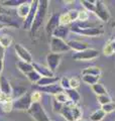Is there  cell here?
Here are the masks:
<instances>
[{
	"label": "cell",
	"instance_id": "obj_36",
	"mask_svg": "<svg viewBox=\"0 0 115 121\" xmlns=\"http://www.w3.org/2000/svg\"><path fill=\"white\" fill-rule=\"evenodd\" d=\"M1 108H2V110L4 112H10L13 109V100L9 99L8 101L4 102V103L1 105Z\"/></svg>",
	"mask_w": 115,
	"mask_h": 121
},
{
	"label": "cell",
	"instance_id": "obj_1",
	"mask_svg": "<svg viewBox=\"0 0 115 121\" xmlns=\"http://www.w3.org/2000/svg\"><path fill=\"white\" fill-rule=\"evenodd\" d=\"M49 3V2L48 0H41V1H40L35 17H34L31 29H30V32H31L32 35H35V32L38 31V29L41 27V25H43V23L44 22V19H45V17H47V13H48Z\"/></svg>",
	"mask_w": 115,
	"mask_h": 121
},
{
	"label": "cell",
	"instance_id": "obj_20",
	"mask_svg": "<svg viewBox=\"0 0 115 121\" xmlns=\"http://www.w3.org/2000/svg\"><path fill=\"white\" fill-rule=\"evenodd\" d=\"M30 3L31 2H24L23 4L19 5L17 8H16V13L19 17L21 18H25L26 16L28 15L29 13V10H30Z\"/></svg>",
	"mask_w": 115,
	"mask_h": 121
},
{
	"label": "cell",
	"instance_id": "obj_17",
	"mask_svg": "<svg viewBox=\"0 0 115 121\" xmlns=\"http://www.w3.org/2000/svg\"><path fill=\"white\" fill-rule=\"evenodd\" d=\"M32 67H33V70L37 72L41 77H55V76H53V72L49 70L48 66H44V65H41V64L33 62Z\"/></svg>",
	"mask_w": 115,
	"mask_h": 121
},
{
	"label": "cell",
	"instance_id": "obj_31",
	"mask_svg": "<svg viewBox=\"0 0 115 121\" xmlns=\"http://www.w3.org/2000/svg\"><path fill=\"white\" fill-rule=\"evenodd\" d=\"M26 93V90L24 88H20V87H18V88H12V94H11V98H12V100H16L17 98L21 97L22 95H24Z\"/></svg>",
	"mask_w": 115,
	"mask_h": 121
},
{
	"label": "cell",
	"instance_id": "obj_32",
	"mask_svg": "<svg viewBox=\"0 0 115 121\" xmlns=\"http://www.w3.org/2000/svg\"><path fill=\"white\" fill-rule=\"evenodd\" d=\"M55 100H57L59 103H61V104H67L69 101V98H68V96H67V94L65 93V92H63V93H60V94H58V95H56L55 96Z\"/></svg>",
	"mask_w": 115,
	"mask_h": 121
},
{
	"label": "cell",
	"instance_id": "obj_13",
	"mask_svg": "<svg viewBox=\"0 0 115 121\" xmlns=\"http://www.w3.org/2000/svg\"><path fill=\"white\" fill-rule=\"evenodd\" d=\"M61 59H62V56L61 55L59 54H49L47 56V65H48V68L52 72L55 73V71L58 69V67H59L60 63H61Z\"/></svg>",
	"mask_w": 115,
	"mask_h": 121
},
{
	"label": "cell",
	"instance_id": "obj_42",
	"mask_svg": "<svg viewBox=\"0 0 115 121\" xmlns=\"http://www.w3.org/2000/svg\"><path fill=\"white\" fill-rule=\"evenodd\" d=\"M63 104H61L59 103L57 100L53 99V111L57 112V113H60L61 110H62V108H63Z\"/></svg>",
	"mask_w": 115,
	"mask_h": 121
},
{
	"label": "cell",
	"instance_id": "obj_46",
	"mask_svg": "<svg viewBox=\"0 0 115 121\" xmlns=\"http://www.w3.org/2000/svg\"><path fill=\"white\" fill-rule=\"evenodd\" d=\"M75 121H87V120H85L84 118H80V119H77V120H75Z\"/></svg>",
	"mask_w": 115,
	"mask_h": 121
},
{
	"label": "cell",
	"instance_id": "obj_21",
	"mask_svg": "<svg viewBox=\"0 0 115 121\" xmlns=\"http://www.w3.org/2000/svg\"><path fill=\"white\" fill-rule=\"evenodd\" d=\"M17 68L18 70L23 73L25 75H27L28 73L33 71V67H32V64H29V63H25V62H22V60H18L17 62Z\"/></svg>",
	"mask_w": 115,
	"mask_h": 121
},
{
	"label": "cell",
	"instance_id": "obj_26",
	"mask_svg": "<svg viewBox=\"0 0 115 121\" xmlns=\"http://www.w3.org/2000/svg\"><path fill=\"white\" fill-rule=\"evenodd\" d=\"M24 2H26L25 0H6V1H3L2 2V6L4 7H17L19 5H21V4H23Z\"/></svg>",
	"mask_w": 115,
	"mask_h": 121
},
{
	"label": "cell",
	"instance_id": "obj_30",
	"mask_svg": "<svg viewBox=\"0 0 115 121\" xmlns=\"http://www.w3.org/2000/svg\"><path fill=\"white\" fill-rule=\"evenodd\" d=\"M26 77H27L28 81H30L32 84H35V85H36V83L41 79V76L34 70L32 72H30V73H28L27 75H26Z\"/></svg>",
	"mask_w": 115,
	"mask_h": 121
},
{
	"label": "cell",
	"instance_id": "obj_11",
	"mask_svg": "<svg viewBox=\"0 0 115 121\" xmlns=\"http://www.w3.org/2000/svg\"><path fill=\"white\" fill-rule=\"evenodd\" d=\"M78 15H79V11L78 10H74L71 9L67 11L66 13L60 14V22L62 25H71L72 23H74L78 20Z\"/></svg>",
	"mask_w": 115,
	"mask_h": 121
},
{
	"label": "cell",
	"instance_id": "obj_2",
	"mask_svg": "<svg viewBox=\"0 0 115 121\" xmlns=\"http://www.w3.org/2000/svg\"><path fill=\"white\" fill-rule=\"evenodd\" d=\"M60 114L62 115L67 121H75L77 119L82 118L83 112L81 108L77 104L69 101L67 104H64Z\"/></svg>",
	"mask_w": 115,
	"mask_h": 121
},
{
	"label": "cell",
	"instance_id": "obj_38",
	"mask_svg": "<svg viewBox=\"0 0 115 121\" xmlns=\"http://www.w3.org/2000/svg\"><path fill=\"white\" fill-rule=\"evenodd\" d=\"M89 12L87 10H82V11H79V15H78V20L77 21H87L89 20Z\"/></svg>",
	"mask_w": 115,
	"mask_h": 121
},
{
	"label": "cell",
	"instance_id": "obj_44",
	"mask_svg": "<svg viewBox=\"0 0 115 121\" xmlns=\"http://www.w3.org/2000/svg\"><path fill=\"white\" fill-rule=\"evenodd\" d=\"M110 44H111V47H112V50L114 52V54H115V39H112V40H110L109 41Z\"/></svg>",
	"mask_w": 115,
	"mask_h": 121
},
{
	"label": "cell",
	"instance_id": "obj_41",
	"mask_svg": "<svg viewBox=\"0 0 115 121\" xmlns=\"http://www.w3.org/2000/svg\"><path fill=\"white\" fill-rule=\"evenodd\" d=\"M103 54H104L105 56H112L114 54V52L112 50V47H111V44H110L109 41L105 44V47L103 48Z\"/></svg>",
	"mask_w": 115,
	"mask_h": 121
},
{
	"label": "cell",
	"instance_id": "obj_23",
	"mask_svg": "<svg viewBox=\"0 0 115 121\" xmlns=\"http://www.w3.org/2000/svg\"><path fill=\"white\" fill-rule=\"evenodd\" d=\"M82 75H92V76H97L100 77L101 75V70L100 68L95 67V66H91V67H87L82 71Z\"/></svg>",
	"mask_w": 115,
	"mask_h": 121
},
{
	"label": "cell",
	"instance_id": "obj_27",
	"mask_svg": "<svg viewBox=\"0 0 115 121\" xmlns=\"http://www.w3.org/2000/svg\"><path fill=\"white\" fill-rule=\"evenodd\" d=\"M105 115L106 114L102 111V109H98V110H95L90 115V120L91 121H101L105 117Z\"/></svg>",
	"mask_w": 115,
	"mask_h": 121
},
{
	"label": "cell",
	"instance_id": "obj_43",
	"mask_svg": "<svg viewBox=\"0 0 115 121\" xmlns=\"http://www.w3.org/2000/svg\"><path fill=\"white\" fill-rule=\"evenodd\" d=\"M0 15H9L7 9H5L2 5H0Z\"/></svg>",
	"mask_w": 115,
	"mask_h": 121
},
{
	"label": "cell",
	"instance_id": "obj_39",
	"mask_svg": "<svg viewBox=\"0 0 115 121\" xmlns=\"http://www.w3.org/2000/svg\"><path fill=\"white\" fill-rule=\"evenodd\" d=\"M30 96H31L32 103H40V101L41 100V93L40 91H34V92L30 93Z\"/></svg>",
	"mask_w": 115,
	"mask_h": 121
},
{
	"label": "cell",
	"instance_id": "obj_48",
	"mask_svg": "<svg viewBox=\"0 0 115 121\" xmlns=\"http://www.w3.org/2000/svg\"><path fill=\"white\" fill-rule=\"evenodd\" d=\"M49 121H53V120H51V119H49Z\"/></svg>",
	"mask_w": 115,
	"mask_h": 121
},
{
	"label": "cell",
	"instance_id": "obj_34",
	"mask_svg": "<svg viewBox=\"0 0 115 121\" xmlns=\"http://www.w3.org/2000/svg\"><path fill=\"white\" fill-rule=\"evenodd\" d=\"M59 84H60V86L63 88L64 91L71 89V86H70V79L67 78V77L61 78V79H60V83H59Z\"/></svg>",
	"mask_w": 115,
	"mask_h": 121
},
{
	"label": "cell",
	"instance_id": "obj_24",
	"mask_svg": "<svg viewBox=\"0 0 115 121\" xmlns=\"http://www.w3.org/2000/svg\"><path fill=\"white\" fill-rule=\"evenodd\" d=\"M92 90H93V92L96 94L97 96H101V95H106L107 93V90L106 88L104 87V85L101 84V83H96L95 85L92 86Z\"/></svg>",
	"mask_w": 115,
	"mask_h": 121
},
{
	"label": "cell",
	"instance_id": "obj_28",
	"mask_svg": "<svg viewBox=\"0 0 115 121\" xmlns=\"http://www.w3.org/2000/svg\"><path fill=\"white\" fill-rule=\"evenodd\" d=\"M82 6L87 10L88 12H94L96 7V1H89V0H83L81 1Z\"/></svg>",
	"mask_w": 115,
	"mask_h": 121
},
{
	"label": "cell",
	"instance_id": "obj_5",
	"mask_svg": "<svg viewBox=\"0 0 115 121\" xmlns=\"http://www.w3.org/2000/svg\"><path fill=\"white\" fill-rule=\"evenodd\" d=\"M49 48L53 54H63L70 51V48L68 45V43L64 39H57V37H52L51 43H49Z\"/></svg>",
	"mask_w": 115,
	"mask_h": 121
},
{
	"label": "cell",
	"instance_id": "obj_14",
	"mask_svg": "<svg viewBox=\"0 0 115 121\" xmlns=\"http://www.w3.org/2000/svg\"><path fill=\"white\" fill-rule=\"evenodd\" d=\"M36 88L38 89L40 92H44V93H47V94L53 95V96H56V95H58V94L64 92L63 88L60 86V84H58V83L57 84H53V85L45 86V87H36Z\"/></svg>",
	"mask_w": 115,
	"mask_h": 121
},
{
	"label": "cell",
	"instance_id": "obj_33",
	"mask_svg": "<svg viewBox=\"0 0 115 121\" xmlns=\"http://www.w3.org/2000/svg\"><path fill=\"white\" fill-rule=\"evenodd\" d=\"M97 100H98V103L101 104V106L106 105V104H109V103L112 102V100H111V97L108 95V94H106V95L97 96Z\"/></svg>",
	"mask_w": 115,
	"mask_h": 121
},
{
	"label": "cell",
	"instance_id": "obj_8",
	"mask_svg": "<svg viewBox=\"0 0 115 121\" xmlns=\"http://www.w3.org/2000/svg\"><path fill=\"white\" fill-rule=\"evenodd\" d=\"M38 4H40V1H38V0H34V1H31V3H30L29 13L23 20V29H25V30L31 29L34 17H35L36 11H37V8H38Z\"/></svg>",
	"mask_w": 115,
	"mask_h": 121
},
{
	"label": "cell",
	"instance_id": "obj_40",
	"mask_svg": "<svg viewBox=\"0 0 115 121\" xmlns=\"http://www.w3.org/2000/svg\"><path fill=\"white\" fill-rule=\"evenodd\" d=\"M4 56H5V48L0 47V76H1L3 67H4Z\"/></svg>",
	"mask_w": 115,
	"mask_h": 121
},
{
	"label": "cell",
	"instance_id": "obj_16",
	"mask_svg": "<svg viewBox=\"0 0 115 121\" xmlns=\"http://www.w3.org/2000/svg\"><path fill=\"white\" fill-rule=\"evenodd\" d=\"M68 45L70 48V50L75 51L76 52H83L89 48V44L85 41H81V40H77V39H72L68 41Z\"/></svg>",
	"mask_w": 115,
	"mask_h": 121
},
{
	"label": "cell",
	"instance_id": "obj_22",
	"mask_svg": "<svg viewBox=\"0 0 115 121\" xmlns=\"http://www.w3.org/2000/svg\"><path fill=\"white\" fill-rule=\"evenodd\" d=\"M65 93L67 94L69 100H70L71 102H73V103L77 104L80 101V98H81V97H80L79 93L77 92V90H75V89H69V90L65 91Z\"/></svg>",
	"mask_w": 115,
	"mask_h": 121
},
{
	"label": "cell",
	"instance_id": "obj_6",
	"mask_svg": "<svg viewBox=\"0 0 115 121\" xmlns=\"http://www.w3.org/2000/svg\"><path fill=\"white\" fill-rule=\"evenodd\" d=\"M31 104H32V102H31L30 93L26 92L24 95L17 98L16 100H13V109L21 110V111H27L29 107L31 106Z\"/></svg>",
	"mask_w": 115,
	"mask_h": 121
},
{
	"label": "cell",
	"instance_id": "obj_7",
	"mask_svg": "<svg viewBox=\"0 0 115 121\" xmlns=\"http://www.w3.org/2000/svg\"><path fill=\"white\" fill-rule=\"evenodd\" d=\"M99 56V52L95 48H87V50L79 52H74L72 58L76 60H91Z\"/></svg>",
	"mask_w": 115,
	"mask_h": 121
},
{
	"label": "cell",
	"instance_id": "obj_25",
	"mask_svg": "<svg viewBox=\"0 0 115 121\" xmlns=\"http://www.w3.org/2000/svg\"><path fill=\"white\" fill-rule=\"evenodd\" d=\"M99 79L100 77H97V76H92V75H84L82 77V81L84 83H86L88 85H91L93 86L95 85L96 83L99 82Z\"/></svg>",
	"mask_w": 115,
	"mask_h": 121
},
{
	"label": "cell",
	"instance_id": "obj_10",
	"mask_svg": "<svg viewBox=\"0 0 115 121\" xmlns=\"http://www.w3.org/2000/svg\"><path fill=\"white\" fill-rule=\"evenodd\" d=\"M14 51L16 52V55L20 60L22 62H25V63H29V64H32L33 63V59H32V56L31 54L29 52V51L27 48H25L23 45H21L20 43H15L14 44Z\"/></svg>",
	"mask_w": 115,
	"mask_h": 121
},
{
	"label": "cell",
	"instance_id": "obj_29",
	"mask_svg": "<svg viewBox=\"0 0 115 121\" xmlns=\"http://www.w3.org/2000/svg\"><path fill=\"white\" fill-rule=\"evenodd\" d=\"M11 43H12V39H11L10 35H0V47H2L3 48H6L11 44Z\"/></svg>",
	"mask_w": 115,
	"mask_h": 121
},
{
	"label": "cell",
	"instance_id": "obj_45",
	"mask_svg": "<svg viewBox=\"0 0 115 121\" xmlns=\"http://www.w3.org/2000/svg\"><path fill=\"white\" fill-rule=\"evenodd\" d=\"M5 24H3V23H0V30H1V29H3V28H4L5 27Z\"/></svg>",
	"mask_w": 115,
	"mask_h": 121
},
{
	"label": "cell",
	"instance_id": "obj_35",
	"mask_svg": "<svg viewBox=\"0 0 115 121\" xmlns=\"http://www.w3.org/2000/svg\"><path fill=\"white\" fill-rule=\"evenodd\" d=\"M101 109L102 111L105 113V114H108V113H111L115 111V103H113V102H111V103L109 104H106V105H103L101 106Z\"/></svg>",
	"mask_w": 115,
	"mask_h": 121
},
{
	"label": "cell",
	"instance_id": "obj_47",
	"mask_svg": "<svg viewBox=\"0 0 115 121\" xmlns=\"http://www.w3.org/2000/svg\"><path fill=\"white\" fill-rule=\"evenodd\" d=\"M112 26H113V27H114V28H115V20H114V21H113V22H112Z\"/></svg>",
	"mask_w": 115,
	"mask_h": 121
},
{
	"label": "cell",
	"instance_id": "obj_9",
	"mask_svg": "<svg viewBox=\"0 0 115 121\" xmlns=\"http://www.w3.org/2000/svg\"><path fill=\"white\" fill-rule=\"evenodd\" d=\"M94 13L102 22L109 21L110 16H111L109 9L107 8V6L104 4L103 1H96V7H95Z\"/></svg>",
	"mask_w": 115,
	"mask_h": 121
},
{
	"label": "cell",
	"instance_id": "obj_15",
	"mask_svg": "<svg viewBox=\"0 0 115 121\" xmlns=\"http://www.w3.org/2000/svg\"><path fill=\"white\" fill-rule=\"evenodd\" d=\"M0 93L8 97H11V94H12V86H11L10 82L7 80L6 77L2 75L0 76Z\"/></svg>",
	"mask_w": 115,
	"mask_h": 121
},
{
	"label": "cell",
	"instance_id": "obj_37",
	"mask_svg": "<svg viewBox=\"0 0 115 121\" xmlns=\"http://www.w3.org/2000/svg\"><path fill=\"white\" fill-rule=\"evenodd\" d=\"M80 83H81V79L78 78L77 76H74L70 79V86H71V89H77L78 87L80 86Z\"/></svg>",
	"mask_w": 115,
	"mask_h": 121
},
{
	"label": "cell",
	"instance_id": "obj_4",
	"mask_svg": "<svg viewBox=\"0 0 115 121\" xmlns=\"http://www.w3.org/2000/svg\"><path fill=\"white\" fill-rule=\"evenodd\" d=\"M27 113L35 121H49V118L47 112L44 109V106L40 103H32L27 110Z\"/></svg>",
	"mask_w": 115,
	"mask_h": 121
},
{
	"label": "cell",
	"instance_id": "obj_12",
	"mask_svg": "<svg viewBox=\"0 0 115 121\" xmlns=\"http://www.w3.org/2000/svg\"><path fill=\"white\" fill-rule=\"evenodd\" d=\"M61 25L60 22V14L59 13H53L52 14V16L49 17V19L48 21L47 25H45V32L49 35H52L53 32Z\"/></svg>",
	"mask_w": 115,
	"mask_h": 121
},
{
	"label": "cell",
	"instance_id": "obj_19",
	"mask_svg": "<svg viewBox=\"0 0 115 121\" xmlns=\"http://www.w3.org/2000/svg\"><path fill=\"white\" fill-rule=\"evenodd\" d=\"M60 82V78L58 77H41V79L36 83V87H45L49 85L57 84Z\"/></svg>",
	"mask_w": 115,
	"mask_h": 121
},
{
	"label": "cell",
	"instance_id": "obj_18",
	"mask_svg": "<svg viewBox=\"0 0 115 121\" xmlns=\"http://www.w3.org/2000/svg\"><path fill=\"white\" fill-rule=\"evenodd\" d=\"M69 32H70V28H69V26L61 24L59 27H58L55 31L53 32L52 37H57V39H61L65 40V39L68 36Z\"/></svg>",
	"mask_w": 115,
	"mask_h": 121
},
{
	"label": "cell",
	"instance_id": "obj_3",
	"mask_svg": "<svg viewBox=\"0 0 115 121\" xmlns=\"http://www.w3.org/2000/svg\"><path fill=\"white\" fill-rule=\"evenodd\" d=\"M70 31L77 33L80 35H84V36H91V37H95V36H100L104 35V29L103 27H87V28H80L78 27L75 23H72L70 26Z\"/></svg>",
	"mask_w": 115,
	"mask_h": 121
}]
</instances>
